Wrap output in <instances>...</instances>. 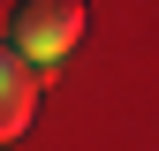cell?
<instances>
[{"instance_id":"2","label":"cell","mask_w":159,"mask_h":151,"mask_svg":"<svg viewBox=\"0 0 159 151\" xmlns=\"http://www.w3.org/2000/svg\"><path fill=\"white\" fill-rule=\"evenodd\" d=\"M38 121V68L23 61L15 38H0V144H15Z\"/></svg>"},{"instance_id":"1","label":"cell","mask_w":159,"mask_h":151,"mask_svg":"<svg viewBox=\"0 0 159 151\" xmlns=\"http://www.w3.org/2000/svg\"><path fill=\"white\" fill-rule=\"evenodd\" d=\"M84 0H23V8H15V45H23V61L30 68H61L76 45H84Z\"/></svg>"}]
</instances>
